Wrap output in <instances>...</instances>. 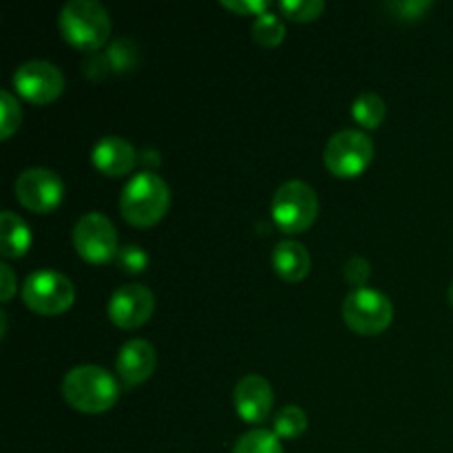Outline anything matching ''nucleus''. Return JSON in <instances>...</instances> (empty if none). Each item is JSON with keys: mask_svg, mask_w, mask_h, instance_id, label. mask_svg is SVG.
Returning <instances> with one entry per match:
<instances>
[{"mask_svg": "<svg viewBox=\"0 0 453 453\" xmlns=\"http://www.w3.org/2000/svg\"><path fill=\"white\" fill-rule=\"evenodd\" d=\"M0 273H3V283H0V299L7 303L12 301L13 292H16V277H13V270L7 264L0 265Z\"/></svg>", "mask_w": 453, "mask_h": 453, "instance_id": "cd10ccee", "label": "nucleus"}, {"mask_svg": "<svg viewBox=\"0 0 453 453\" xmlns=\"http://www.w3.org/2000/svg\"><path fill=\"white\" fill-rule=\"evenodd\" d=\"M13 190H16L18 202L27 211L40 212V215L60 206L62 197H65V184H62L60 175L40 166L22 171L13 184Z\"/></svg>", "mask_w": 453, "mask_h": 453, "instance_id": "1a4fd4ad", "label": "nucleus"}, {"mask_svg": "<svg viewBox=\"0 0 453 453\" xmlns=\"http://www.w3.org/2000/svg\"><path fill=\"white\" fill-rule=\"evenodd\" d=\"M60 31L80 51H97L111 35V18L97 0H69L60 12Z\"/></svg>", "mask_w": 453, "mask_h": 453, "instance_id": "7ed1b4c3", "label": "nucleus"}, {"mask_svg": "<svg viewBox=\"0 0 453 453\" xmlns=\"http://www.w3.org/2000/svg\"><path fill=\"white\" fill-rule=\"evenodd\" d=\"M352 118L363 128H379L388 118V106L379 93H363L352 102Z\"/></svg>", "mask_w": 453, "mask_h": 453, "instance_id": "f3484780", "label": "nucleus"}, {"mask_svg": "<svg viewBox=\"0 0 453 453\" xmlns=\"http://www.w3.org/2000/svg\"><path fill=\"white\" fill-rule=\"evenodd\" d=\"M221 4L226 9H230V12L242 13V16L243 13H257V16H261L270 7L268 0H221Z\"/></svg>", "mask_w": 453, "mask_h": 453, "instance_id": "bb28decb", "label": "nucleus"}, {"mask_svg": "<svg viewBox=\"0 0 453 453\" xmlns=\"http://www.w3.org/2000/svg\"><path fill=\"white\" fill-rule=\"evenodd\" d=\"M157 367V352L144 339H131L119 348L118 374L127 389L146 383Z\"/></svg>", "mask_w": 453, "mask_h": 453, "instance_id": "ddd939ff", "label": "nucleus"}, {"mask_svg": "<svg viewBox=\"0 0 453 453\" xmlns=\"http://www.w3.org/2000/svg\"><path fill=\"white\" fill-rule=\"evenodd\" d=\"M65 401L82 414L109 411L119 398V385L113 376L97 365H80L66 372L62 380Z\"/></svg>", "mask_w": 453, "mask_h": 453, "instance_id": "f03ea898", "label": "nucleus"}, {"mask_svg": "<svg viewBox=\"0 0 453 453\" xmlns=\"http://www.w3.org/2000/svg\"><path fill=\"white\" fill-rule=\"evenodd\" d=\"M326 166L332 175L358 177L374 159V144L367 133L357 131V128H345V131L334 133L326 146Z\"/></svg>", "mask_w": 453, "mask_h": 453, "instance_id": "0eeeda50", "label": "nucleus"}, {"mask_svg": "<svg viewBox=\"0 0 453 453\" xmlns=\"http://www.w3.org/2000/svg\"><path fill=\"white\" fill-rule=\"evenodd\" d=\"M106 62H109V69L115 73H128L137 66L140 62V49L135 47V42L128 38H119L115 42H111V47L106 49Z\"/></svg>", "mask_w": 453, "mask_h": 453, "instance_id": "a211bd4d", "label": "nucleus"}, {"mask_svg": "<svg viewBox=\"0 0 453 453\" xmlns=\"http://www.w3.org/2000/svg\"><path fill=\"white\" fill-rule=\"evenodd\" d=\"M22 111L16 97L9 91H0V137L9 140L20 128Z\"/></svg>", "mask_w": 453, "mask_h": 453, "instance_id": "5701e85b", "label": "nucleus"}, {"mask_svg": "<svg viewBox=\"0 0 453 453\" xmlns=\"http://www.w3.org/2000/svg\"><path fill=\"white\" fill-rule=\"evenodd\" d=\"M308 429V416L301 407L288 405L274 418V434L279 438H296Z\"/></svg>", "mask_w": 453, "mask_h": 453, "instance_id": "412c9836", "label": "nucleus"}, {"mask_svg": "<svg viewBox=\"0 0 453 453\" xmlns=\"http://www.w3.org/2000/svg\"><path fill=\"white\" fill-rule=\"evenodd\" d=\"M279 7H281L283 16L295 22H312L326 12L323 0H281Z\"/></svg>", "mask_w": 453, "mask_h": 453, "instance_id": "4be33fe9", "label": "nucleus"}, {"mask_svg": "<svg viewBox=\"0 0 453 453\" xmlns=\"http://www.w3.org/2000/svg\"><path fill=\"white\" fill-rule=\"evenodd\" d=\"M91 159L93 164H96L97 171L104 173V175L122 177L133 171V166L137 164V153L128 140L118 135H109L102 137V140L93 146Z\"/></svg>", "mask_w": 453, "mask_h": 453, "instance_id": "4468645a", "label": "nucleus"}, {"mask_svg": "<svg viewBox=\"0 0 453 453\" xmlns=\"http://www.w3.org/2000/svg\"><path fill=\"white\" fill-rule=\"evenodd\" d=\"M22 301L27 308L42 317H56L73 305L75 288L71 279H66L62 273L38 270V273H31L22 283Z\"/></svg>", "mask_w": 453, "mask_h": 453, "instance_id": "423d86ee", "label": "nucleus"}, {"mask_svg": "<svg viewBox=\"0 0 453 453\" xmlns=\"http://www.w3.org/2000/svg\"><path fill=\"white\" fill-rule=\"evenodd\" d=\"M233 401L234 407H237V414L242 416L246 423L259 425L268 418L270 410H273L274 394L264 376L248 374L243 376L237 383V388H234Z\"/></svg>", "mask_w": 453, "mask_h": 453, "instance_id": "f8f14e48", "label": "nucleus"}, {"mask_svg": "<svg viewBox=\"0 0 453 453\" xmlns=\"http://www.w3.org/2000/svg\"><path fill=\"white\" fill-rule=\"evenodd\" d=\"M319 197L310 184L301 180L279 186L273 197V217L288 234L305 233L317 221Z\"/></svg>", "mask_w": 453, "mask_h": 453, "instance_id": "20e7f679", "label": "nucleus"}, {"mask_svg": "<svg viewBox=\"0 0 453 453\" xmlns=\"http://www.w3.org/2000/svg\"><path fill=\"white\" fill-rule=\"evenodd\" d=\"M0 323H3V339H4V334H7V314L4 312H0Z\"/></svg>", "mask_w": 453, "mask_h": 453, "instance_id": "c85d7f7f", "label": "nucleus"}, {"mask_svg": "<svg viewBox=\"0 0 453 453\" xmlns=\"http://www.w3.org/2000/svg\"><path fill=\"white\" fill-rule=\"evenodd\" d=\"M73 248L87 264L102 265L115 259L118 246V230L113 221L102 212H87L73 226Z\"/></svg>", "mask_w": 453, "mask_h": 453, "instance_id": "6e6552de", "label": "nucleus"}, {"mask_svg": "<svg viewBox=\"0 0 453 453\" xmlns=\"http://www.w3.org/2000/svg\"><path fill=\"white\" fill-rule=\"evenodd\" d=\"M233 453H283L281 441L268 429H252L234 442Z\"/></svg>", "mask_w": 453, "mask_h": 453, "instance_id": "6ab92c4d", "label": "nucleus"}, {"mask_svg": "<svg viewBox=\"0 0 453 453\" xmlns=\"http://www.w3.org/2000/svg\"><path fill=\"white\" fill-rule=\"evenodd\" d=\"M155 310V295L142 283H127L109 299V319L118 327L135 330L144 326Z\"/></svg>", "mask_w": 453, "mask_h": 453, "instance_id": "9b49d317", "label": "nucleus"}, {"mask_svg": "<svg viewBox=\"0 0 453 453\" xmlns=\"http://www.w3.org/2000/svg\"><path fill=\"white\" fill-rule=\"evenodd\" d=\"M13 87L25 100L44 106L58 100L65 91V75L56 65L47 60H29L13 73Z\"/></svg>", "mask_w": 453, "mask_h": 453, "instance_id": "9d476101", "label": "nucleus"}, {"mask_svg": "<svg viewBox=\"0 0 453 453\" xmlns=\"http://www.w3.org/2000/svg\"><path fill=\"white\" fill-rule=\"evenodd\" d=\"M252 38L261 47H279L283 42V38H286V25H283L279 16L265 12L261 16H257V20L252 22Z\"/></svg>", "mask_w": 453, "mask_h": 453, "instance_id": "aec40b11", "label": "nucleus"}, {"mask_svg": "<svg viewBox=\"0 0 453 453\" xmlns=\"http://www.w3.org/2000/svg\"><path fill=\"white\" fill-rule=\"evenodd\" d=\"M115 264L119 265V270H124L128 274L144 273L146 265H149V255L140 246L131 243V246L119 248L118 255H115Z\"/></svg>", "mask_w": 453, "mask_h": 453, "instance_id": "b1692460", "label": "nucleus"}, {"mask_svg": "<svg viewBox=\"0 0 453 453\" xmlns=\"http://www.w3.org/2000/svg\"><path fill=\"white\" fill-rule=\"evenodd\" d=\"M343 319L352 332L376 336L394 321V305L389 296L372 288H357L343 301Z\"/></svg>", "mask_w": 453, "mask_h": 453, "instance_id": "39448f33", "label": "nucleus"}, {"mask_svg": "<svg viewBox=\"0 0 453 453\" xmlns=\"http://www.w3.org/2000/svg\"><path fill=\"white\" fill-rule=\"evenodd\" d=\"M273 264L279 277L288 283L301 281V279L308 277L310 273L308 250H305L303 243L292 242V239L277 243V248H274L273 252Z\"/></svg>", "mask_w": 453, "mask_h": 453, "instance_id": "2eb2a0df", "label": "nucleus"}, {"mask_svg": "<svg viewBox=\"0 0 453 453\" xmlns=\"http://www.w3.org/2000/svg\"><path fill=\"white\" fill-rule=\"evenodd\" d=\"M447 296H449V303H451V308H453V281H451V286H449V292H447Z\"/></svg>", "mask_w": 453, "mask_h": 453, "instance_id": "c756f323", "label": "nucleus"}, {"mask_svg": "<svg viewBox=\"0 0 453 453\" xmlns=\"http://www.w3.org/2000/svg\"><path fill=\"white\" fill-rule=\"evenodd\" d=\"M171 206V190L166 181L149 171L137 173L127 181L119 195V211L131 226L150 228L166 215Z\"/></svg>", "mask_w": 453, "mask_h": 453, "instance_id": "f257e3e1", "label": "nucleus"}, {"mask_svg": "<svg viewBox=\"0 0 453 453\" xmlns=\"http://www.w3.org/2000/svg\"><path fill=\"white\" fill-rule=\"evenodd\" d=\"M31 246V230L16 212H0V252L4 259H18L27 255Z\"/></svg>", "mask_w": 453, "mask_h": 453, "instance_id": "dca6fc26", "label": "nucleus"}, {"mask_svg": "<svg viewBox=\"0 0 453 453\" xmlns=\"http://www.w3.org/2000/svg\"><path fill=\"white\" fill-rule=\"evenodd\" d=\"M432 0H407V3H392L389 12L396 13L401 20H418L427 9H432Z\"/></svg>", "mask_w": 453, "mask_h": 453, "instance_id": "a878e982", "label": "nucleus"}, {"mask_svg": "<svg viewBox=\"0 0 453 453\" xmlns=\"http://www.w3.org/2000/svg\"><path fill=\"white\" fill-rule=\"evenodd\" d=\"M343 277L345 281L352 283V286H363L367 283V279L372 277V265L365 257H349L343 265Z\"/></svg>", "mask_w": 453, "mask_h": 453, "instance_id": "393cba45", "label": "nucleus"}]
</instances>
